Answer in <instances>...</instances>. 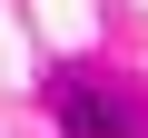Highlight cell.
<instances>
[{"mask_svg": "<svg viewBox=\"0 0 148 138\" xmlns=\"http://www.w3.org/2000/svg\"><path fill=\"white\" fill-rule=\"evenodd\" d=\"M59 128H69V138H138V109H128L119 89L69 79V89H59Z\"/></svg>", "mask_w": 148, "mask_h": 138, "instance_id": "6da1fadb", "label": "cell"}]
</instances>
